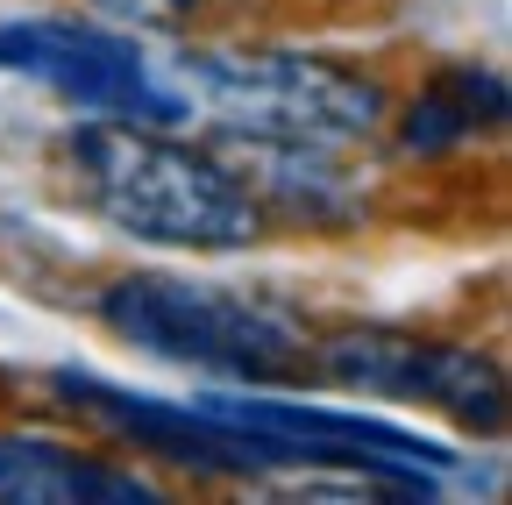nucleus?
Listing matches in <instances>:
<instances>
[{"mask_svg":"<svg viewBox=\"0 0 512 505\" xmlns=\"http://www.w3.org/2000/svg\"><path fill=\"white\" fill-rule=\"evenodd\" d=\"M50 157L64 200L128 242L185 249V257H242L271 235V214L235 171V157L178 129L79 114Z\"/></svg>","mask_w":512,"mask_h":505,"instance_id":"nucleus-1","label":"nucleus"},{"mask_svg":"<svg viewBox=\"0 0 512 505\" xmlns=\"http://www.w3.org/2000/svg\"><path fill=\"white\" fill-rule=\"evenodd\" d=\"M171 86L185 107L214 121L221 143H306V150H363L384 136L392 86L370 65L292 43H207L185 36L171 50Z\"/></svg>","mask_w":512,"mask_h":505,"instance_id":"nucleus-2","label":"nucleus"},{"mask_svg":"<svg viewBox=\"0 0 512 505\" xmlns=\"http://www.w3.org/2000/svg\"><path fill=\"white\" fill-rule=\"evenodd\" d=\"M93 313L128 349L228 377V385H249V392H292L313 377V335L292 313L249 292H221V285L171 278V271H121L107 278Z\"/></svg>","mask_w":512,"mask_h":505,"instance_id":"nucleus-3","label":"nucleus"},{"mask_svg":"<svg viewBox=\"0 0 512 505\" xmlns=\"http://www.w3.org/2000/svg\"><path fill=\"white\" fill-rule=\"evenodd\" d=\"M50 399L64 413H79L93 434L121 441L128 456L164 463L178 477H200V484H264V477H313V463L292 449V441L228 420L207 399H150V392H128L107 385L93 370H50L43 377Z\"/></svg>","mask_w":512,"mask_h":505,"instance_id":"nucleus-4","label":"nucleus"},{"mask_svg":"<svg viewBox=\"0 0 512 505\" xmlns=\"http://www.w3.org/2000/svg\"><path fill=\"white\" fill-rule=\"evenodd\" d=\"M313 377H328L342 392H363V399L441 413L448 427H463L477 441L505 434V370L491 349L456 342V335L356 321L335 335H313Z\"/></svg>","mask_w":512,"mask_h":505,"instance_id":"nucleus-5","label":"nucleus"},{"mask_svg":"<svg viewBox=\"0 0 512 505\" xmlns=\"http://www.w3.org/2000/svg\"><path fill=\"white\" fill-rule=\"evenodd\" d=\"M0 72L57 93L64 107L100 121H150V129H185L192 107L171 86V72L150 65L136 29H114L100 15H15L0 22Z\"/></svg>","mask_w":512,"mask_h":505,"instance_id":"nucleus-6","label":"nucleus"},{"mask_svg":"<svg viewBox=\"0 0 512 505\" xmlns=\"http://www.w3.org/2000/svg\"><path fill=\"white\" fill-rule=\"evenodd\" d=\"M171 484L136 456L36 427H0V505H164Z\"/></svg>","mask_w":512,"mask_h":505,"instance_id":"nucleus-7","label":"nucleus"},{"mask_svg":"<svg viewBox=\"0 0 512 505\" xmlns=\"http://www.w3.org/2000/svg\"><path fill=\"white\" fill-rule=\"evenodd\" d=\"M498 129H505V72L498 65H477V57L434 65L406 100H392V114H384L392 157H406V164L463 157L470 143H484Z\"/></svg>","mask_w":512,"mask_h":505,"instance_id":"nucleus-8","label":"nucleus"},{"mask_svg":"<svg viewBox=\"0 0 512 505\" xmlns=\"http://www.w3.org/2000/svg\"><path fill=\"white\" fill-rule=\"evenodd\" d=\"M86 15L114 22V29H150V36H207L214 22H235L249 15L256 0H79Z\"/></svg>","mask_w":512,"mask_h":505,"instance_id":"nucleus-9","label":"nucleus"}]
</instances>
